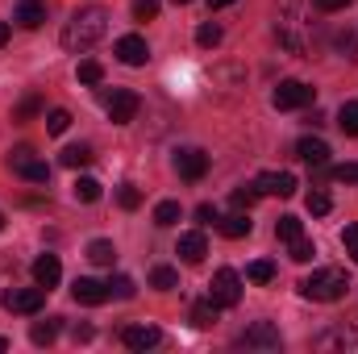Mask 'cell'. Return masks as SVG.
Masks as SVG:
<instances>
[{
    "mask_svg": "<svg viewBox=\"0 0 358 354\" xmlns=\"http://www.w3.org/2000/svg\"><path fill=\"white\" fill-rule=\"evenodd\" d=\"M104 34H108V8L84 4V8H76L71 21L63 25V46L76 50V55H84V50H92V46L104 38Z\"/></svg>",
    "mask_w": 358,
    "mask_h": 354,
    "instance_id": "6da1fadb",
    "label": "cell"
},
{
    "mask_svg": "<svg viewBox=\"0 0 358 354\" xmlns=\"http://www.w3.org/2000/svg\"><path fill=\"white\" fill-rule=\"evenodd\" d=\"M346 292H350V279H346V271H338V267H321V271H313V275L300 279V296H304V300L334 304V300H342Z\"/></svg>",
    "mask_w": 358,
    "mask_h": 354,
    "instance_id": "7a4b0ae2",
    "label": "cell"
},
{
    "mask_svg": "<svg viewBox=\"0 0 358 354\" xmlns=\"http://www.w3.org/2000/svg\"><path fill=\"white\" fill-rule=\"evenodd\" d=\"M317 100V92H313V84H304V80H283L279 88H275V96H271V104L275 108H308Z\"/></svg>",
    "mask_w": 358,
    "mask_h": 354,
    "instance_id": "3957f363",
    "label": "cell"
},
{
    "mask_svg": "<svg viewBox=\"0 0 358 354\" xmlns=\"http://www.w3.org/2000/svg\"><path fill=\"white\" fill-rule=\"evenodd\" d=\"M208 296L217 300V309H234V304L242 300V275H238V271H229V267H221V271L213 275Z\"/></svg>",
    "mask_w": 358,
    "mask_h": 354,
    "instance_id": "277c9868",
    "label": "cell"
},
{
    "mask_svg": "<svg viewBox=\"0 0 358 354\" xmlns=\"http://www.w3.org/2000/svg\"><path fill=\"white\" fill-rule=\"evenodd\" d=\"M42 304H46V288H8L4 292V309L8 313L34 317V313H42Z\"/></svg>",
    "mask_w": 358,
    "mask_h": 354,
    "instance_id": "5b68a950",
    "label": "cell"
},
{
    "mask_svg": "<svg viewBox=\"0 0 358 354\" xmlns=\"http://www.w3.org/2000/svg\"><path fill=\"white\" fill-rule=\"evenodd\" d=\"M8 167H13L21 179H29V183H46V179H50V167H46L42 159H34V150H29V146H17V150H13V159H8Z\"/></svg>",
    "mask_w": 358,
    "mask_h": 354,
    "instance_id": "8992f818",
    "label": "cell"
},
{
    "mask_svg": "<svg viewBox=\"0 0 358 354\" xmlns=\"http://www.w3.org/2000/svg\"><path fill=\"white\" fill-rule=\"evenodd\" d=\"M104 108H108L113 125H129L134 113H138V96L129 88H113V92H104Z\"/></svg>",
    "mask_w": 358,
    "mask_h": 354,
    "instance_id": "52a82bcc",
    "label": "cell"
},
{
    "mask_svg": "<svg viewBox=\"0 0 358 354\" xmlns=\"http://www.w3.org/2000/svg\"><path fill=\"white\" fill-rule=\"evenodd\" d=\"M238 346H246V351H275V346H279V330H275L271 321H255V325L238 338Z\"/></svg>",
    "mask_w": 358,
    "mask_h": 354,
    "instance_id": "ba28073f",
    "label": "cell"
},
{
    "mask_svg": "<svg viewBox=\"0 0 358 354\" xmlns=\"http://www.w3.org/2000/svg\"><path fill=\"white\" fill-rule=\"evenodd\" d=\"M259 196H296V176L292 171H263L255 179Z\"/></svg>",
    "mask_w": 358,
    "mask_h": 354,
    "instance_id": "9c48e42d",
    "label": "cell"
},
{
    "mask_svg": "<svg viewBox=\"0 0 358 354\" xmlns=\"http://www.w3.org/2000/svg\"><path fill=\"white\" fill-rule=\"evenodd\" d=\"M117 59H121L125 67H146V59H150V46H146V38H138V34H125V38L117 42Z\"/></svg>",
    "mask_w": 358,
    "mask_h": 354,
    "instance_id": "30bf717a",
    "label": "cell"
},
{
    "mask_svg": "<svg viewBox=\"0 0 358 354\" xmlns=\"http://www.w3.org/2000/svg\"><path fill=\"white\" fill-rule=\"evenodd\" d=\"M121 342H125V351H155L163 342V334H159V325H125Z\"/></svg>",
    "mask_w": 358,
    "mask_h": 354,
    "instance_id": "8fae6325",
    "label": "cell"
},
{
    "mask_svg": "<svg viewBox=\"0 0 358 354\" xmlns=\"http://www.w3.org/2000/svg\"><path fill=\"white\" fill-rule=\"evenodd\" d=\"M176 171H179V179H187V183L204 179V171H208V155H204V150H179Z\"/></svg>",
    "mask_w": 358,
    "mask_h": 354,
    "instance_id": "7c38bea8",
    "label": "cell"
},
{
    "mask_svg": "<svg viewBox=\"0 0 358 354\" xmlns=\"http://www.w3.org/2000/svg\"><path fill=\"white\" fill-rule=\"evenodd\" d=\"M71 296L80 304H104L108 300V283H100V279H76L71 283Z\"/></svg>",
    "mask_w": 358,
    "mask_h": 354,
    "instance_id": "4fadbf2b",
    "label": "cell"
},
{
    "mask_svg": "<svg viewBox=\"0 0 358 354\" xmlns=\"http://www.w3.org/2000/svg\"><path fill=\"white\" fill-rule=\"evenodd\" d=\"M296 155H300L308 167H325V163H329V146H325L321 138H300V142H296Z\"/></svg>",
    "mask_w": 358,
    "mask_h": 354,
    "instance_id": "5bb4252c",
    "label": "cell"
},
{
    "mask_svg": "<svg viewBox=\"0 0 358 354\" xmlns=\"http://www.w3.org/2000/svg\"><path fill=\"white\" fill-rule=\"evenodd\" d=\"M59 279H63V267H59L55 255H42V259L34 263V283H38V288H46V292H50Z\"/></svg>",
    "mask_w": 358,
    "mask_h": 354,
    "instance_id": "9a60e30c",
    "label": "cell"
},
{
    "mask_svg": "<svg viewBox=\"0 0 358 354\" xmlns=\"http://www.w3.org/2000/svg\"><path fill=\"white\" fill-rule=\"evenodd\" d=\"M321 351H358V330H329L317 338Z\"/></svg>",
    "mask_w": 358,
    "mask_h": 354,
    "instance_id": "2e32d148",
    "label": "cell"
},
{
    "mask_svg": "<svg viewBox=\"0 0 358 354\" xmlns=\"http://www.w3.org/2000/svg\"><path fill=\"white\" fill-rule=\"evenodd\" d=\"M204 255H208V242H204V234H183L179 238V259L183 263H204Z\"/></svg>",
    "mask_w": 358,
    "mask_h": 354,
    "instance_id": "e0dca14e",
    "label": "cell"
},
{
    "mask_svg": "<svg viewBox=\"0 0 358 354\" xmlns=\"http://www.w3.org/2000/svg\"><path fill=\"white\" fill-rule=\"evenodd\" d=\"M38 113H46V100H42V92H25V96L17 100V108H13V121H34Z\"/></svg>",
    "mask_w": 358,
    "mask_h": 354,
    "instance_id": "ac0fdd59",
    "label": "cell"
},
{
    "mask_svg": "<svg viewBox=\"0 0 358 354\" xmlns=\"http://www.w3.org/2000/svg\"><path fill=\"white\" fill-rule=\"evenodd\" d=\"M42 21H46V4H42V0H21V4H17V25L38 29Z\"/></svg>",
    "mask_w": 358,
    "mask_h": 354,
    "instance_id": "d6986e66",
    "label": "cell"
},
{
    "mask_svg": "<svg viewBox=\"0 0 358 354\" xmlns=\"http://www.w3.org/2000/svg\"><path fill=\"white\" fill-rule=\"evenodd\" d=\"M217 229L225 234V238H250V217L246 213H234V217H225V221H217Z\"/></svg>",
    "mask_w": 358,
    "mask_h": 354,
    "instance_id": "ffe728a7",
    "label": "cell"
},
{
    "mask_svg": "<svg viewBox=\"0 0 358 354\" xmlns=\"http://www.w3.org/2000/svg\"><path fill=\"white\" fill-rule=\"evenodd\" d=\"M55 338H59V317L34 321V330H29V342H34V346H50Z\"/></svg>",
    "mask_w": 358,
    "mask_h": 354,
    "instance_id": "44dd1931",
    "label": "cell"
},
{
    "mask_svg": "<svg viewBox=\"0 0 358 354\" xmlns=\"http://www.w3.org/2000/svg\"><path fill=\"white\" fill-rule=\"evenodd\" d=\"M217 321V300L208 296V300H200V304H192V325L196 330H208Z\"/></svg>",
    "mask_w": 358,
    "mask_h": 354,
    "instance_id": "7402d4cb",
    "label": "cell"
},
{
    "mask_svg": "<svg viewBox=\"0 0 358 354\" xmlns=\"http://www.w3.org/2000/svg\"><path fill=\"white\" fill-rule=\"evenodd\" d=\"M338 125H342L346 138H358V100H346V104L338 108Z\"/></svg>",
    "mask_w": 358,
    "mask_h": 354,
    "instance_id": "603a6c76",
    "label": "cell"
},
{
    "mask_svg": "<svg viewBox=\"0 0 358 354\" xmlns=\"http://www.w3.org/2000/svg\"><path fill=\"white\" fill-rule=\"evenodd\" d=\"M221 38H225V34H221V25H217V21H204V25L196 29V42H200L204 50H217V46H221Z\"/></svg>",
    "mask_w": 358,
    "mask_h": 354,
    "instance_id": "cb8c5ba5",
    "label": "cell"
},
{
    "mask_svg": "<svg viewBox=\"0 0 358 354\" xmlns=\"http://www.w3.org/2000/svg\"><path fill=\"white\" fill-rule=\"evenodd\" d=\"M275 238H283V242H296V238H304V225H300V217H279V221H275Z\"/></svg>",
    "mask_w": 358,
    "mask_h": 354,
    "instance_id": "d4e9b609",
    "label": "cell"
},
{
    "mask_svg": "<svg viewBox=\"0 0 358 354\" xmlns=\"http://www.w3.org/2000/svg\"><path fill=\"white\" fill-rule=\"evenodd\" d=\"M88 259H92V263H100V267H113L117 250H113V242H108V238H96V242L88 246Z\"/></svg>",
    "mask_w": 358,
    "mask_h": 354,
    "instance_id": "484cf974",
    "label": "cell"
},
{
    "mask_svg": "<svg viewBox=\"0 0 358 354\" xmlns=\"http://www.w3.org/2000/svg\"><path fill=\"white\" fill-rule=\"evenodd\" d=\"M88 163H92V146H84V142L63 150V167H71V171H76V167H88Z\"/></svg>",
    "mask_w": 358,
    "mask_h": 354,
    "instance_id": "4316f807",
    "label": "cell"
},
{
    "mask_svg": "<svg viewBox=\"0 0 358 354\" xmlns=\"http://www.w3.org/2000/svg\"><path fill=\"white\" fill-rule=\"evenodd\" d=\"M179 217H183V208H179V200H163V204L155 208V225H163V229H167V225H176Z\"/></svg>",
    "mask_w": 358,
    "mask_h": 354,
    "instance_id": "83f0119b",
    "label": "cell"
},
{
    "mask_svg": "<svg viewBox=\"0 0 358 354\" xmlns=\"http://www.w3.org/2000/svg\"><path fill=\"white\" fill-rule=\"evenodd\" d=\"M246 279H250V283H271V279H275V263H271V259H255V263L246 267Z\"/></svg>",
    "mask_w": 358,
    "mask_h": 354,
    "instance_id": "f1b7e54d",
    "label": "cell"
},
{
    "mask_svg": "<svg viewBox=\"0 0 358 354\" xmlns=\"http://www.w3.org/2000/svg\"><path fill=\"white\" fill-rule=\"evenodd\" d=\"M150 288L171 292V288H179V275L171 271V267H155V271H150Z\"/></svg>",
    "mask_w": 358,
    "mask_h": 354,
    "instance_id": "f546056e",
    "label": "cell"
},
{
    "mask_svg": "<svg viewBox=\"0 0 358 354\" xmlns=\"http://www.w3.org/2000/svg\"><path fill=\"white\" fill-rule=\"evenodd\" d=\"M229 200H234V208H238V213H246V208L259 200V187H255V183H242V187H234V196H229Z\"/></svg>",
    "mask_w": 358,
    "mask_h": 354,
    "instance_id": "4dcf8cb0",
    "label": "cell"
},
{
    "mask_svg": "<svg viewBox=\"0 0 358 354\" xmlns=\"http://www.w3.org/2000/svg\"><path fill=\"white\" fill-rule=\"evenodd\" d=\"M134 292H138V288H134L129 275H113V279H108V296H117V300H134Z\"/></svg>",
    "mask_w": 358,
    "mask_h": 354,
    "instance_id": "1f68e13d",
    "label": "cell"
},
{
    "mask_svg": "<svg viewBox=\"0 0 358 354\" xmlns=\"http://www.w3.org/2000/svg\"><path fill=\"white\" fill-rule=\"evenodd\" d=\"M76 76H80V84H88V88H96V84H100V80H104V67H100V63H96V59H84V63H80V71H76Z\"/></svg>",
    "mask_w": 358,
    "mask_h": 354,
    "instance_id": "d6a6232c",
    "label": "cell"
},
{
    "mask_svg": "<svg viewBox=\"0 0 358 354\" xmlns=\"http://www.w3.org/2000/svg\"><path fill=\"white\" fill-rule=\"evenodd\" d=\"M76 200H84V204H96V200H100V183H96L92 176L76 179Z\"/></svg>",
    "mask_w": 358,
    "mask_h": 354,
    "instance_id": "836d02e7",
    "label": "cell"
},
{
    "mask_svg": "<svg viewBox=\"0 0 358 354\" xmlns=\"http://www.w3.org/2000/svg\"><path fill=\"white\" fill-rule=\"evenodd\" d=\"M67 125H71V113L67 108H50L46 113V134H67Z\"/></svg>",
    "mask_w": 358,
    "mask_h": 354,
    "instance_id": "e575fe53",
    "label": "cell"
},
{
    "mask_svg": "<svg viewBox=\"0 0 358 354\" xmlns=\"http://www.w3.org/2000/svg\"><path fill=\"white\" fill-rule=\"evenodd\" d=\"M117 204H121V208H129V213H134V208H138V204H142V192H138V187H134V183H121V192H117Z\"/></svg>",
    "mask_w": 358,
    "mask_h": 354,
    "instance_id": "d590c367",
    "label": "cell"
},
{
    "mask_svg": "<svg viewBox=\"0 0 358 354\" xmlns=\"http://www.w3.org/2000/svg\"><path fill=\"white\" fill-rule=\"evenodd\" d=\"M329 208H334L329 192H308V213H313V217H325Z\"/></svg>",
    "mask_w": 358,
    "mask_h": 354,
    "instance_id": "8d00e7d4",
    "label": "cell"
},
{
    "mask_svg": "<svg viewBox=\"0 0 358 354\" xmlns=\"http://www.w3.org/2000/svg\"><path fill=\"white\" fill-rule=\"evenodd\" d=\"M292 246V263H308L317 250H313V242H304V238H296V242H287Z\"/></svg>",
    "mask_w": 358,
    "mask_h": 354,
    "instance_id": "74e56055",
    "label": "cell"
},
{
    "mask_svg": "<svg viewBox=\"0 0 358 354\" xmlns=\"http://www.w3.org/2000/svg\"><path fill=\"white\" fill-rule=\"evenodd\" d=\"M134 17L138 21H155L159 17V0H134Z\"/></svg>",
    "mask_w": 358,
    "mask_h": 354,
    "instance_id": "f35d334b",
    "label": "cell"
},
{
    "mask_svg": "<svg viewBox=\"0 0 358 354\" xmlns=\"http://www.w3.org/2000/svg\"><path fill=\"white\" fill-rule=\"evenodd\" d=\"M342 246H346V255L358 263V225H346L342 229Z\"/></svg>",
    "mask_w": 358,
    "mask_h": 354,
    "instance_id": "ab89813d",
    "label": "cell"
},
{
    "mask_svg": "<svg viewBox=\"0 0 358 354\" xmlns=\"http://www.w3.org/2000/svg\"><path fill=\"white\" fill-rule=\"evenodd\" d=\"M329 176L338 179V183H358V163H342V167H334Z\"/></svg>",
    "mask_w": 358,
    "mask_h": 354,
    "instance_id": "60d3db41",
    "label": "cell"
},
{
    "mask_svg": "<svg viewBox=\"0 0 358 354\" xmlns=\"http://www.w3.org/2000/svg\"><path fill=\"white\" fill-rule=\"evenodd\" d=\"M338 50H346V59H358V38L346 29L342 38H338Z\"/></svg>",
    "mask_w": 358,
    "mask_h": 354,
    "instance_id": "b9f144b4",
    "label": "cell"
},
{
    "mask_svg": "<svg viewBox=\"0 0 358 354\" xmlns=\"http://www.w3.org/2000/svg\"><path fill=\"white\" fill-rule=\"evenodd\" d=\"M196 221H200V225H217L221 217H217V208H213V204H200V208H196Z\"/></svg>",
    "mask_w": 358,
    "mask_h": 354,
    "instance_id": "7bdbcfd3",
    "label": "cell"
},
{
    "mask_svg": "<svg viewBox=\"0 0 358 354\" xmlns=\"http://www.w3.org/2000/svg\"><path fill=\"white\" fill-rule=\"evenodd\" d=\"M346 4H355V0H317V8H321V13H342Z\"/></svg>",
    "mask_w": 358,
    "mask_h": 354,
    "instance_id": "ee69618b",
    "label": "cell"
},
{
    "mask_svg": "<svg viewBox=\"0 0 358 354\" xmlns=\"http://www.w3.org/2000/svg\"><path fill=\"white\" fill-rule=\"evenodd\" d=\"M76 342H92V325H76Z\"/></svg>",
    "mask_w": 358,
    "mask_h": 354,
    "instance_id": "f6af8a7d",
    "label": "cell"
},
{
    "mask_svg": "<svg viewBox=\"0 0 358 354\" xmlns=\"http://www.w3.org/2000/svg\"><path fill=\"white\" fill-rule=\"evenodd\" d=\"M4 42H8V25L0 21V46H4Z\"/></svg>",
    "mask_w": 358,
    "mask_h": 354,
    "instance_id": "bcb514c9",
    "label": "cell"
},
{
    "mask_svg": "<svg viewBox=\"0 0 358 354\" xmlns=\"http://www.w3.org/2000/svg\"><path fill=\"white\" fill-rule=\"evenodd\" d=\"M225 4H234V0H208V8H225Z\"/></svg>",
    "mask_w": 358,
    "mask_h": 354,
    "instance_id": "7dc6e473",
    "label": "cell"
},
{
    "mask_svg": "<svg viewBox=\"0 0 358 354\" xmlns=\"http://www.w3.org/2000/svg\"><path fill=\"white\" fill-rule=\"evenodd\" d=\"M0 351H8V338H0Z\"/></svg>",
    "mask_w": 358,
    "mask_h": 354,
    "instance_id": "c3c4849f",
    "label": "cell"
},
{
    "mask_svg": "<svg viewBox=\"0 0 358 354\" xmlns=\"http://www.w3.org/2000/svg\"><path fill=\"white\" fill-rule=\"evenodd\" d=\"M0 229H4V213H0Z\"/></svg>",
    "mask_w": 358,
    "mask_h": 354,
    "instance_id": "681fc988",
    "label": "cell"
},
{
    "mask_svg": "<svg viewBox=\"0 0 358 354\" xmlns=\"http://www.w3.org/2000/svg\"><path fill=\"white\" fill-rule=\"evenodd\" d=\"M176 4H187V0H176Z\"/></svg>",
    "mask_w": 358,
    "mask_h": 354,
    "instance_id": "f907efd6",
    "label": "cell"
}]
</instances>
